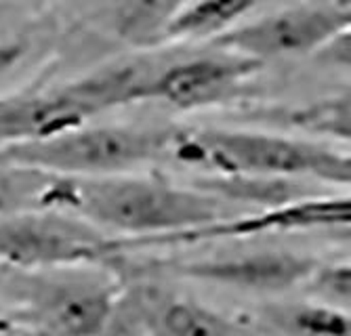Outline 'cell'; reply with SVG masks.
<instances>
[{
	"instance_id": "6da1fadb",
	"label": "cell",
	"mask_w": 351,
	"mask_h": 336,
	"mask_svg": "<svg viewBox=\"0 0 351 336\" xmlns=\"http://www.w3.org/2000/svg\"><path fill=\"white\" fill-rule=\"evenodd\" d=\"M49 177L43 188L32 190L38 208L68 210L97 227L129 233L122 237V250L238 215L230 200L160 177Z\"/></svg>"
},
{
	"instance_id": "7a4b0ae2",
	"label": "cell",
	"mask_w": 351,
	"mask_h": 336,
	"mask_svg": "<svg viewBox=\"0 0 351 336\" xmlns=\"http://www.w3.org/2000/svg\"><path fill=\"white\" fill-rule=\"evenodd\" d=\"M171 154L185 162L230 177L317 179L347 185L349 156L315 141L263 131L191 129L175 131Z\"/></svg>"
},
{
	"instance_id": "3957f363",
	"label": "cell",
	"mask_w": 351,
	"mask_h": 336,
	"mask_svg": "<svg viewBox=\"0 0 351 336\" xmlns=\"http://www.w3.org/2000/svg\"><path fill=\"white\" fill-rule=\"evenodd\" d=\"M175 131L141 127H74L57 135L0 147L9 164L57 177H108L171 154Z\"/></svg>"
},
{
	"instance_id": "277c9868",
	"label": "cell",
	"mask_w": 351,
	"mask_h": 336,
	"mask_svg": "<svg viewBox=\"0 0 351 336\" xmlns=\"http://www.w3.org/2000/svg\"><path fill=\"white\" fill-rule=\"evenodd\" d=\"M145 74L141 64L116 66L59 88L0 97V147L45 139L106 109L137 103Z\"/></svg>"
},
{
	"instance_id": "5b68a950",
	"label": "cell",
	"mask_w": 351,
	"mask_h": 336,
	"mask_svg": "<svg viewBox=\"0 0 351 336\" xmlns=\"http://www.w3.org/2000/svg\"><path fill=\"white\" fill-rule=\"evenodd\" d=\"M120 253V237L68 210H13L0 217V263L9 269L82 267Z\"/></svg>"
},
{
	"instance_id": "8992f818",
	"label": "cell",
	"mask_w": 351,
	"mask_h": 336,
	"mask_svg": "<svg viewBox=\"0 0 351 336\" xmlns=\"http://www.w3.org/2000/svg\"><path fill=\"white\" fill-rule=\"evenodd\" d=\"M74 269H47L25 282L23 318L57 336H104L116 311V286Z\"/></svg>"
},
{
	"instance_id": "52a82bcc",
	"label": "cell",
	"mask_w": 351,
	"mask_h": 336,
	"mask_svg": "<svg viewBox=\"0 0 351 336\" xmlns=\"http://www.w3.org/2000/svg\"><path fill=\"white\" fill-rule=\"evenodd\" d=\"M349 19V9L343 5H305L234 25L208 42L217 51L238 53L265 64L274 57L303 55L332 42L347 32Z\"/></svg>"
},
{
	"instance_id": "ba28073f",
	"label": "cell",
	"mask_w": 351,
	"mask_h": 336,
	"mask_svg": "<svg viewBox=\"0 0 351 336\" xmlns=\"http://www.w3.org/2000/svg\"><path fill=\"white\" fill-rule=\"evenodd\" d=\"M261 68V61L228 51L177 61L149 70L139 101H160L177 109L213 107L232 99Z\"/></svg>"
},
{
	"instance_id": "9c48e42d",
	"label": "cell",
	"mask_w": 351,
	"mask_h": 336,
	"mask_svg": "<svg viewBox=\"0 0 351 336\" xmlns=\"http://www.w3.org/2000/svg\"><path fill=\"white\" fill-rule=\"evenodd\" d=\"M351 219L349 198H297L278 206L261 208L259 212H238L234 217L221 219L217 223L189 229L165 237L147 240L139 246H173V244H196L208 240L228 237H250L261 233H282V231H307V229H330L347 227ZM137 246V248H139Z\"/></svg>"
},
{
	"instance_id": "30bf717a",
	"label": "cell",
	"mask_w": 351,
	"mask_h": 336,
	"mask_svg": "<svg viewBox=\"0 0 351 336\" xmlns=\"http://www.w3.org/2000/svg\"><path fill=\"white\" fill-rule=\"evenodd\" d=\"M313 269V259L286 250H259L171 265V271L181 278L248 292L289 290L297 284L307 282Z\"/></svg>"
},
{
	"instance_id": "8fae6325",
	"label": "cell",
	"mask_w": 351,
	"mask_h": 336,
	"mask_svg": "<svg viewBox=\"0 0 351 336\" xmlns=\"http://www.w3.org/2000/svg\"><path fill=\"white\" fill-rule=\"evenodd\" d=\"M267 0H191V3L169 21L158 36V42H183V40H210L238 21L252 9Z\"/></svg>"
},
{
	"instance_id": "7c38bea8",
	"label": "cell",
	"mask_w": 351,
	"mask_h": 336,
	"mask_svg": "<svg viewBox=\"0 0 351 336\" xmlns=\"http://www.w3.org/2000/svg\"><path fill=\"white\" fill-rule=\"evenodd\" d=\"M145 322L154 336H246L232 322L194 300H160L152 305Z\"/></svg>"
},
{
	"instance_id": "4fadbf2b",
	"label": "cell",
	"mask_w": 351,
	"mask_h": 336,
	"mask_svg": "<svg viewBox=\"0 0 351 336\" xmlns=\"http://www.w3.org/2000/svg\"><path fill=\"white\" fill-rule=\"evenodd\" d=\"M191 0H124L116 13V32L131 44L152 47Z\"/></svg>"
},
{
	"instance_id": "5bb4252c",
	"label": "cell",
	"mask_w": 351,
	"mask_h": 336,
	"mask_svg": "<svg viewBox=\"0 0 351 336\" xmlns=\"http://www.w3.org/2000/svg\"><path fill=\"white\" fill-rule=\"evenodd\" d=\"M274 322L295 336H349L351 322L341 307L326 302H299L274 311Z\"/></svg>"
},
{
	"instance_id": "9a60e30c",
	"label": "cell",
	"mask_w": 351,
	"mask_h": 336,
	"mask_svg": "<svg viewBox=\"0 0 351 336\" xmlns=\"http://www.w3.org/2000/svg\"><path fill=\"white\" fill-rule=\"evenodd\" d=\"M351 271L349 265L337 263V265H326L322 269H313L309 276L311 290L320 296L322 302L332 305V307H347L349 305V292H351Z\"/></svg>"
},
{
	"instance_id": "2e32d148",
	"label": "cell",
	"mask_w": 351,
	"mask_h": 336,
	"mask_svg": "<svg viewBox=\"0 0 351 336\" xmlns=\"http://www.w3.org/2000/svg\"><path fill=\"white\" fill-rule=\"evenodd\" d=\"M23 55L21 42H0V74L13 68Z\"/></svg>"
},
{
	"instance_id": "e0dca14e",
	"label": "cell",
	"mask_w": 351,
	"mask_h": 336,
	"mask_svg": "<svg viewBox=\"0 0 351 336\" xmlns=\"http://www.w3.org/2000/svg\"><path fill=\"white\" fill-rule=\"evenodd\" d=\"M19 196L17 190L13 185H7V183H0V217L7 215V212L19 210Z\"/></svg>"
},
{
	"instance_id": "ac0fdd59",
	"label": "cell",
	"mask_w": 351,
	"mask_h": 336,
	"mask_svg": "<svg viewBox=\"0 0 351 336\" xmlns=\"http://www.w3.org/2000/svg\"><path fill=\"white\" fill-rule=\"evenodd\" d=\"M7 336H57V334L51 332V330H47V328L29 326V324H27V328H23V330H19V332H11V334H7Z\"/></svg>"
},
{
	"instance_id": "d6986e66",
	"label": "cell",
	"mask_w": 351,
	"mask_h": 336,
	"mask_svg": "<svg viewBox=\"0 0 351 336\" xmlns=\"http://www.w3.org/2000/svg\"><path fill=\"white\" fill-rule=\"evenodd\" d=\"M7 271H9V267L0 263V282H3V278H5V273H7Z\"/></svg>"
},
{
	"instance_id": "ffe728a7",
	"label": "cell",
	"mask_w": 351,
	"mask_h": 336,
	"mask_svg": "<svg viewBox=\"0 0 351 336\" xmlns=\"http://www.w3.org/2000/svg\"><path fill=\"white\" fill-rule=\"evenodd\" d=\"M0 336H7V334H3V332H0Z\"/></svg>"
}]
</instances>
